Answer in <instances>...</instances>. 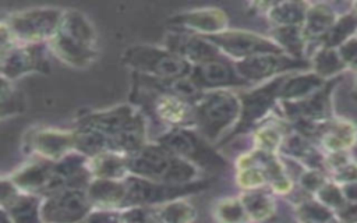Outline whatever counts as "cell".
Segmentation results:
<instances>
[{
  "label": "cell",
  "mask_w": 357,
  "mask_h": 223,
  "mask_svg": "<svg viewBox=\"0 0 357 223\" xmlns=\"http://www.w3.org/2000/svg\"><path fill=\"white\" fill-rule=\"evenodd\" d=\"M77 127L100 132L109 142L110 152L130 155L146 144V123L139 109L120 105L82 116Z\"/></svg>",
  "instance_id": "cell-1"
},
{
  "label": "cell",
  "mask_w": 357,
  "mask_h": 223,
  "mask_svg": "<svg viewBox=\"0 0 357 223\" xmlns=\"http://www.w3.org/2000/svg\"><path fill=\"white\" fill-rule=\"evenodd\" d=\"M49 50L64 64L85 68L98 57V38L91 21L77 10H67L47 42Z\"/></svg>",
  "instance_id": "cell-2"
},
{
  "label": "cell",
  "mask_w": 357,
  "mask_h": 223,
  "mask_svg": "<svg viewBox=\"0 0 357 223\" xmlns=\"http://www.w3.org/2000/svg\"><path fill=\"white\" fill-rule=\"evenodd\" d=\"M127 162L131 176L155 183L183 185L201 180L197 166L170 153L159 144H145L127 155Z\"/></svg>",
  "instance_id": "cell-3"
},
{
  "label": "cell",
  "mask_w": 357,
  "mask_h": 223,
  "mask_svg": "<svg viewBox=\"0 0 357 223\" xmlns=\"http://www.w3.org/2000/svg\"><path fill=\"white\" fill-rule=\"evenodd\" d=\"M241 113L240 96L229 89L204 92L194 105V127L212 142H220L223 134L231 131Z\"/></svg>",
  "instance_id": "cell-4"
},
{
  "label": "cell",
  "mask_w": 357,
  "mask_h": 223,
  "mask_svg": "<svg viewBox=\"0 0 357 223\" xmlns=\"http://www.w3.org/2000/svg\"><path fill=\"white\" fill-rule=\"evenodd\" d=\"M121 61L128 66L132 72L144 74L159 79H177L190 77L192 64L165 46L132 45L121 54Z\"/></svg>",
  "instance_id": "cell-5"
},
{
  "label": "cell",
  "mask_w": 357,
  "mask_h": 223,
  "mask_svg": "<svg viewBox=\"0 0 357 223\" xmlns=\"http://www.w3.org/2000/svg\"><path fill=\"white\" fill-rule=\"evenodd\" d=\"M64 10L54 7H36L10 14L1 25L8 31L17 45L47 43L56 33Z\"/></svg>",
  "instance_id": "cell-6"
},
{
  "label": "cell",
  "mask_w": 357,
  "mask_h": 223,
  "mask_svg": "<svg viewBox=\"0 0 357 223\" xmlns=\"http://www.w3.org/2000/svg\"><path fill=\"white\" fill-rule=\"evenodd\" d=\"M170 153L192 163L201 170L216 171L229 167L227 160L199 132L191 128H173L158 138Z\"/></svg>",
  "instance_id": "cell-7"
},
{
  "label": "cell",
  "mask_w": 357,
  "mask_h": 223,
  "mask_svg": "<svg viewBox=\"0 0 357 223\" xmlns=\"http://www.w3.org/2000/svg\"><path fill=\"white\" fill-rule=\"evenodd\" d=\"M286 78V75H280L278 78L271 79L269 82L262 84L255 89L241 93L240 118L234 128L229 132V135L219 142V145L226 144L227 141L233 139L240 134H245L251 128H257L262 121H265L276 102H279V93Z\"/></svg>",
  "instance_id": "cell-8"
},
{
  "label": "cell",
  "mask_w": 357,
  "mask_h": 223,
  "mask_svg": "<svg viewBox=\"0 0 357 223\" xmlns=\"http://www.w3.org/2000/svg\"><path fill=\"white\" fill-rule=\"evenodd\" d=\"M205 38L209 39L222 52L223 56L233 61L245 60L258 54L284 53L271 38L250 31L226 29Z\"/></svg>",
  "instance_id": "cell-9"
},
{
  "label": "cell",
  "mask_w": 357,
  "mask_h": 223,
  "mask_svg": "<svg viewBox=\"0 0 357 223\" xmlns=\"http://www.w3.org/2000/svg\"><path fill=\"white\" fill-rule=\"evenodd\" d=\"M93 209L86 190L66 188L42 198L43 223H79Z\"/></svg>",
  "instance_id": "cell-10"
},
{
  "label": "cell",
  "mask_w": 357,
  "mask_h": 223,
  "mask_svg": "<svg viewBox=\"0 0 357 223\" xmlns=\"http://www.w3.org/2000/svg\"><path fill=\"white\" fill-rule=\"evenodd\" d=\"M238 74L251 85L259 84L268 78L273 79L283 72L293 70H301L308 66L307 61L294 59L284 53H268L258 54L245 60L234 61Z\"/></svg>",
  "instance_id": "cell-11"
},
{
  "label": "cell",
  "mask_w": 357,
  "mask_h": 223,
  "mask_svg": "<svg viewBox=\"0 0 357 223\" xmlns=\"http://www.w3.org/2000/svg\"><path fill=\"white\" fill-rule=\"evenodd\" d=\"M45 43L15 45L1 53V78L14 81L29 72L49 71Z\"/></svg>",
  "instance_id": "cell-12"
},
{
  "label": "cell",
  "mask_w": 357,
  "mask_h": 223,
  "mask_svg": "<svg viewBox=\"0 0 357 223\" xmlns=\"http://www.w3.org/2000/svg\"><path fill=\"white\" fill-rule=\"evenodd\" d=\"M190 78L204 92L218 91V89H230V88H238V86L243 88L250 85L238 74L234 61L226 56L192 66Z\"/></svg>",
  "instance_id": "cell-13"
},
{
  "label": "cell",
  "mask_w": 357,
  "mask_h": 223,
  "mask_svg": "<svg viewBox=\"0 0 357 223\" xmlns=\"http://www.w3.org/2000/svg\"><path fill=\"white\" fill-rule=\"evenodd\" d=\"M163 46L192 66L223 57L222 52L209 39L181 29L166 33Z\"/></svg>",
  "instance_id": "cell-14"
},
{
  "label": "cell",
  "mask_w": 357,
  "mask_h": 223,
  "mask_svg": "<svg viewBox=\"0 0 357 223\" xmlns=\"http://www.w3.org/2000/svg\"><path fill=\"white\" fill-rule=\"evenodd\" d=\"M25 144L35 156L57 162L74 151V132L56 128H38L28 134Z\"/></svg>",
  "instance_id": "cell-15"
},
{
  "label": "cell",
  "mask_w": 357,
  "mask_h": 223,
  "mask_svg": "<svg viewBox=\"0 0 357 223\" xmlns=\"http://www.w3.org/2000/svg\"><path fill=\"white\" fill-rule=\"evenodd\" d=\"M54 162L36 156L7 177L22 194L45 198L52 187Z\"/></svg>",
  "instance_id": "cell-16"
},
{
  "label": "cell",
  "mask_w": 357,
  "mask_h": 223,
  "mask_svg": "<svg viewBox=\"0 0 357 223\" xmlns=\"http://www.w3.org/2000/svg\"><path fill=\"white\" fill-rule=\"evenodd\" d=\"M227 15L219 8H201L177 14L169 20L174 29L187 31L201 36H209L226 31Z\"/></svg>",
  "instance_id": "cell-17"
},
{
  "label": "cell",
  "mask_w": 357,
  "mask_h": 223,
  "mask_svg": "<svg viewBox=\"0 0 357 223\" xmlns=\"http://www.w3.org/2000/svg\"><path fill=\"white\" fill-rule=\"evenodd\" d=\"M88 198L93 209L123 210L126 203L124 180L93 178L86 188Z\"/></svg>",
  "instance_id": "cell-18"
},
{
  "label": "cell",
  "mask_w": 357,
  "mask_h": 223,
  "mask_svg": "<svg viewBox=\"0 0 357 223\" xmlns=\"http://www.w3.org/2000/svg\"><path fill=\"white\" fill-rule=\"evenodd\" d=\"M89 169L93 178L124 180L130 176L127 155L117 152H103L89 157Z\"/></svg>",
  "instance_id": "cell-19"
},
{
  "label": "cell",
  "mask_w": 357,
  "mask_h": 223,
  "mask_svg": "<svg viewBox=\"0 0 357 223\" xmlns=\"http://www.w3.org/2000/svg\"><path fill=\"white\" fill-rule=\"evenodd\" d=\"M321 88H324V78L315 72L287 77L280 89L279 102H298L314 95Z\"/></svg>",
  "instance_id": "cell-20"
},
{
  "label": "cell",
  "mask_w": 357,
  "mask_h": 223,
  "mask_svg": "<svg viewBox=\"0 0 357 223\" xmlns=\"http://www.w3.org/2000/svg\"><path fill=\"white\" fill-rule=\"evenodd\" d=\"M308 7V4L298 1L269 3L265 14L275 26H303Z\"/></svg>",
  "instance_id": "cell-21"
},
{
  "label": "cell",
  "mask_w": 357,
  "mask_h": 223,
  "mask_svg": "<svg viewBox=\"0 0 357 223\" xmlns=\"http://www.w3.org/2000/svg\"><path fill=\"white\" fill-rule=\"evenodd\" d=\"M42 198L20 192L8 203L1 208L6 209L14 223H43L40 215Z\"/></svg>",
  "instance_id": "cell-22"
},
{
  "label": "cell",
  "mask_w": 357,
  "mask_h": 223,
  "mask_svg": "<svg viewBox=\"0 0 357 223\" xmlns=\"http://www.w3.org/2000/svg\"><path fill=\"white\" fill-rule=\"evenodd\" d=\"M240 198L245 206V210L251 222L268 220L275 213V209H276L275 201L271 192L265 188L244 190Z\"/></svg>",
  "instance_id": "cell-23"
},
{
  "label": "cell",
  "mask_w": 357,
  "mask_h": 223,
  "mask_svg": "<svg viewBox=\"0 0 357 223\" xmlns=\"http://www.w3.org/2000/svg\"><path fill=\"white\" fill-rule=\"evenodd\" d=\"M335 24V14L326 4H312L308 7L303 31L307 39L324 38Z\"/></svg>",
  "instance_id": "cell-24"
},
{
  "label": "cell",
  "mask_w": 357,
  "mask_h": 223,
  "mask_svg": "<svg viewBox=\"0 0 357 223\" xmlns=\"http://www.w3.org/2000/svg\"><path fill=\"white\" fill-rule=\"evenodd\" d=\"M272 40L286 54L301 60L307 40L303 26H275L272 29Z\"/></svg>",
  "instance_id": "cell-25"
},
{
  "label": "cell",
  "mask_w": 357,
  "mask_h": 223,
  "mask_svg": "<svg viewBox=\"0 0 357 223\" xmlns=\"http://www.w3.org/2000/svg\"><path fill=\"white\" fill-rule=\"evenodd\" d=\"M284 130L280 121L276 120H265L262 121L254 132V144L257 149L276 153L280 151V146L284 141Z\"/></svg>",
  "instance_id": "cell-26"
},
{
  "label": "cell",
  "mask_w": 357,
  "mask_h": 223,
  "mask_svg": "<svg viewBox=\"0 0 357 223\" xmlns=\"http://www.w3.org/2000/svg\"><path fill=\"white\" fill-rule=\"evenodd\" d=\"M155 212L158 223H192L197 215L195 208L181 198L155 205Z\"/></svg>",
  "instance_id": "cell-27"
},
{
  "label": "cell",
  "mask_w": 357,
  "mask_h": 223,
  "mask_svg": "<svg viewBox=\"0 0 357 223\" xmlns=\"http://www.w3.org/2000/svg\"><path fill=\"white\" fill-rule=\"evenodd\" d=\"M213 217L218 223H250L251 219L245 210L241 198H225L213 206Z\"/></svg>",
  "instance_id": "cell-28"
},
{
  "label": "cell",
  "mask_w": 357,
  "mask_h": 223,
  "mask_svg": "<svg viewBox=\"0 0 357 223\" xmlns=\"http://www.w3.org/2000/svg\"><path fill=\"white\" fill-rule=\"evenodd\" d=\"M314 68L315 74H318L321 78L331 77L344 67V61L342 60L339 52H335L329 47H322L314 57Z\"/></svg>",
  "instance_id": "cell-29"
},
{
  "label": "cell",
  "mask_w": 357,
  "mask_h": 223,
  "mask_svg": "<svg viewBox=\"0 0 357 223\" xmlns=\"http://www.w3.org/2000/svg\"><path fill=\"white\" fill-rule=\"evenodd\" d=\"M357 28V20L353 15H344L339 21L333 24V26L328 31V33L322 38L324 47L333 49L335 46H342L346 40H349L350 33Z\"/></svg>",
  "instance_id": "cell-30"
},
{
  "label": "cell",
  "mask_w": 357,
  "mask_h": 223,
  "mask_svg": "<svg viewBox=\"0 0 357 223\" xmlns=\"http://www.w3.org/2000/svg\"><path fill=\"white\" fill-rule=\"evenodd\" d=\"M24 99L22 95L13 86V82L1 78V117L22 113Z\"/></svg>",
  "instance_id": "cell-31"
},
{
  "label": "cell",
  "mask_w": 357,
  "mask_h": 223,
  "mask_svg": "<svg viewBox=\"0 0 357 223\" xmlns=\"http://www.w3.org/2000/svg\"><path fill=\"white\" fill-rule=\"evenodd\" d=\"M297 215L303 223H329L331 219V213L324 203L314 201L300 203Z\"/></svg>",
  "instance_id": "cell-32"
},
{
  "label": "cell",
  "mask_w": 357,
  "mask_h": 223,
  "mask_svg": "<svg viewBox=\"0 0 357 223\" xmlns=\"http://www.w3.org/2000/svg\"><path fill=\"white\" fill-rule=\"evenodd\" d=\"M79 223H123V216L116 209H92Z\"/></svg>",
  "instance_id": "cell-33"
},
{
  "label": "cell",
  "mask_w": 357,
  "mask_h": 223,
  "mask_svg": "<svg viewBox=\"0 0 357 223\" xmlns=\"http://www.w3.org/2000/svg\"><path fill=\"white\" fill-rule=\"evenodd\" d=\"M339 54L344 64H350L357 68V38H350L339 47Z\"/></svg>",
  "instance_id": "cell-34"
},
{
  "label": "cell",
  "mask_w": 357,
  "mask_h": 223,
  "mask_svg": "<svg viewBox=\"0 0 357 223\" xmlns=\"http://www.w3.org/2000/svg\"><path fill=\"white\" fill-rule=\"evenodd\" d=\"M301 185L308 190V191H315L318 192L324 185H325V180L322 177V174L317 170H308L303 174V177L300 178Z\"/></svg>",
  "instance_id": "cell-35"
},
{
  "label": "cell",
  "mask_w": 357,
  "mask_h": 223,
  "mask_svg": "<svg viewBox=\"0 0 357 223\" xmlns=\"http://www.w3.org/2000/svg\"><path fill=\"white\" fill-rule=\"evenodd\" d=\"M1 223H14L13 219L10 217L8 212L6 209H3V208H1Z\"/></svg>",
  "instance_id": "cell-36"
}]
</instances>
